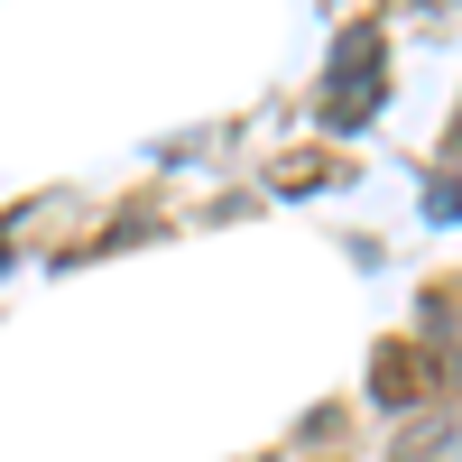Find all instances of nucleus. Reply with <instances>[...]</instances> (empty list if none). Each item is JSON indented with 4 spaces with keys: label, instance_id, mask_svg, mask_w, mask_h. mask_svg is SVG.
<instances>
[{
    "label": "nucleus",
    "instance_id": "obj_5",
    "mask_svg": "<svg viewBox=\"0 0 462 462\" xmlns=\"http://www.w3.org/2000/svg\"><path fill=\"white\" fill-rule=\"evenodd\" d=\"M453 148H462V121H453Z\"/></svg>",
    "mask_w": 462,
    "mask_h": 462
},
{
    "label": "nucleus",
    "instance_id": "obj_3",
    "mask_svg": "<svg viewBox=\"0 0 462 462\" xmlns=\"http://www.w3.org/2000/svg\"><path fill=\"white\" fill-rule=\"evenodd\" d=\"M426 213H435V222H462V158H444V167L426 176Z\"/></svg>",
    "mask_w": 462,
    "mask_h": 462
},
{
    "label": "nucleus",
    "instance_id": "obj_2",
    "mask_svg": "<svg viewBox=\"0 0 462 462\" xmlns=\"http://www.w3.org/2000/svg\"><path fill=\"white\" fill-rule=\"evenodd\" d=\"M426 389H435V361L416 352V342H379L370 352V398L379 407H416Z\"/></svg>",
    "mask_w": 462,
    "mask_h": 462
},
{
    "label": "nucleus",
    "instance_id": "obj_4",
    "mask_svg": "<svg viewBox=\"0 0 462 462\" xmlns=\"http://www.w3.org/2000/svg\"><path fill=\"white\" fill-rule=\"evenodd\" d=\"M389 462H444V426H426V435H398V453Z\"/></svg>",
    "mask_w": 462,
    "mask_h": 462
},
{
    "label": "nucleus",
    "instance_id": "obj_1",
    "mask_svg": "<svg viewBox=\"0 0 462 462\" xmlns=\"http://www.w3.org/2000/svg\"><path fill=\"white\" fill-rule=\"evenodd\" d=\"M379 74H389V47H379V28H352L333 47V65H324V130H370L379 121V102H389V84H379Z\"/></svg>",
    "mask_w": 462,
    "mask_h": 462
}]
</instances>
